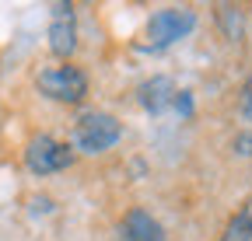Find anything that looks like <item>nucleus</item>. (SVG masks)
Returning <instances> with one entry per match:
<instances>
[{"mask_svg": "<svg viewBox=\"0 0 252 241\" xmlns=\"http://www.w3.org/2000/svg\"><path fill=\"white\" fill-rule=\"evenodd\" d=\"M49 49L53 56L67 59L77 49V18L70 4H53V21H49Z\"/></svg>", "mask_w": 252, "mask_h": 241, "instance_id": "5", "label": "nucleus"}, {"mask_svg": "<svg viewBox=\"0 0 252 241\" xmlns=\"http://www.w3.org/2000/svg\"><path fill=\"white\" fill-rule=\"evenodd\" d=\"M35 84L46 98L63 102V105H81L84 95H88V77L77 67H49V70L39 74Z\"/></svg>", "mask_w": 252, "mask_h": 241, "instance_id": "3", "label": "nucleus"}, {"mask_svg": "<svg viewBox=\"0 0 252 241\" xmlns=\"http://www.w3.org/2000/svg\"><path fill=\"white\" fill-rule=\"evenodd\" d=\"M220 241H252V199H245V206L224 224Z\"/></svg>", "mask_w": 252, "mask_h": 241, "instance_id": "8", "label": "nucleus"}, {"mask_svg": "<svg viewBox=\"0 0 252 241\" xmlns=\"http://www.w3.org/2000/svg\"><path fill=\"white\" fill-rule=\"evenodd\" d=\"M196 28V14L189 11V7H165V11H158L151 14L147 28H144V46L140 49H165L179 39H186L189 32Z\"/></svg>", "mask_w": 252, "mask_h": 241, "instance_id": "1", "label": "nucleus"}, {"mask_svg": "<svg viewBox=\"0 0 252 241\" xmlns=\"http://www.w3.org/2000/svg\"><path fill=\"white\" fill-rule=\"evenodd\" d=\"M25 164L32 175H53V171H63V168L74 164V150L67 143H56L53 136L39 133L25 147Z\"/></svg>", "mask_w": 252, "mask_h": 241, "instance_id": "4", "label": "nucleus"}, {"mask_svg": "<svg viewBox=\"0 0 252 241\" xmlns=\"http://www.w3.org/2000/svg\"><path fill=\"white\" fill-rule=\"evenodd\" d=\"M242 115L252 123V80L245 84V91H242Z\"/></svg>", "mask_w": 252, "mask_h": 241, "instance_id": "11", "label": "nucleus"}, {"mask_svg": "<svg viewBox=\"0 0 252 241\" xmlns=\"http://www.w3.org/2000/svg\"><path fill=\"white\" fill-rule=\"evenodd\" d=\"M235 150H238V154H252V133L235 136Z\"/></svg>", "mask_w": 252, "mask_h": 241, "instance_id": "12", "label": "nucleus"}, {"mask_svg": "<svg viewBox=\"0 0 252 241\" xmlns=\"http://www.w3.org/2000/svg\"><path fill=\"white\" fill-rule=\"evenodd\" d=\"M217 18L224 21V28H228V35H231V39L242 35V14H238L235 7H217Z\"/></svg>", "mask_w": 252, "mask_h": 241, "instance_id": "9", "label": "nucleus"}, {"mask_svg": "<svg viewBox=\"0 0 252 241\" xmlns=\"http://www.w3.org/2000/svg\"><path fill=\"white\" fill-rule=\"evenodd\" d=\"M137 98H140V105H144L151 115H161V112L172 108V102H175V84H172V77L158 74V77H151V80H144V84L137 87Z\"/></svg>", "mask_w": 252, "mask_h": 241, "instance_id": "7", "label": "nucleus"}, {"mask_svg": "<svg viewBox=\"0 0 252 241\" xmlns=\"http://www.w3.org/2000/svg\"><path fill=\"white\" fill-rule=\"evenodd\" d=\"M119 241H165V227L147 210H130L119 224Z\"/></svg>", "mask_w": 252, "mask_h": 241, "instance_id": "6", "label": "nucleus"}, {"mask_svg": "<svg viewBox=\"0 0 252 241\" xmlns=\"http://www.w3.org/2000/svg\"><path fill=\"white\" fill-rule=\"evenodd\" d=\"M172 108H175L182 119H189V115H193V95H189V91H175V102H172Z\"/></svg>", "mask_w": 252, "mask_h": 241, "instance_id": "10", "label": "nucleus"}, {"mask_svg": "<svg viewBox=\"0 0 252 241\" xmlns=\"http://www.w3.org/2000/svg\"><path fill=\"white\" fill-rule=\"evenodd\" d=\"M32 210H35V214H49V210H53V199L35 196V199H32Z\"/></svg>", "mask_w": 252, "mask_h": 241, "instance_id": "13", "label": "nucleus"}, {"mask_svg": "<svg viewBox=\"0 0 252 241\" xmlns=\"http://www.w3.org/2000/svg\"><path fill=\"white\" fill-rule=\"evenodd\" d=\"M123 136V123L109 112H84L74 123V147L84 154H102Z\"/></svg>", "mask_w": 252, "mask_h": 241, "instance_id": "2", "label": "nucleus"}]
</instances>
